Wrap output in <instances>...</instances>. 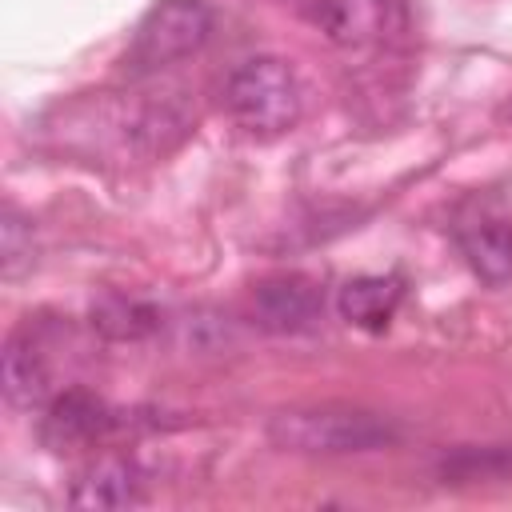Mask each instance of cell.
Segmentation results:
<instances>
[{
    "label": "cell",
    "instance_id": "6da1fadb",
    "mask_svg": "<svg viewBox=\"0 0 512 512\" xmlns=\"http://www.w3.org/2000/svg\"><path fill=\"white\" fill-rule=\"evenodd\" d=\"M268 436L284 452L304 456H348V452H376L400 440L396 420L352 408V404H312V408H288L268 420Z\"/></svg>",
    "mask_w": 512,
    "mask_h": 512
},
{
    "label": "cell",
    "instance_id": "7a4b0ae2",
    "mask_svg": "<svg viewBox=\"0 0 512 512\" xmlns=\"http://www.w3.org/2000/svg\"><path fill=\"white\" fill-rule=\"evenodd\" d=\"M224 104L232 120L252 136H280L300 124L304 112V88L288 60L280 56H252L244 60L228 84Z\"/></svg>",
    "mask_w": 512,
    "mask_h": 512
},
{
    "label": "cell",
    "instance_id": "3957f363",
    "mask_svg": "<svg viewBox=\"0 0 512 512\" xmlns=\"http://www.w3.org/2000/svg\"><path fill=\"white\" fill-rule=\"evenodd\" d=\"M208 32H212L208 0H156L132 32L124 64L132 76H156L160 68L196 56Z\"/></svg>",
    "mask_w": 512,
    "mask_h": 512
},
{
    "label": "cell",
    "instance_id": "277c9868",
    "mask_svg": "<svg viewBox=\"0 0 512 512\" xmlns=\"http://www.w3.org/2000/svg\"><path fill=\"white\" fill-rule=\"evenodd\" d=\"M456 244L484 284L500 288L512 280V208L500 196L476 192L460 204Z\"/></svg>",
    "mask_w": 512,
    "mask_h": 512
},
{
    "label": "cell",
    "instance_id": "5b68a950",
    "mask_svg": "<svg viewBox=\"0 0 512 512\" xmlns=\"http://www.w3.org/2000/svg\"><path fill=\"white\" fill-rule=\"evenodd\" d=\"M312 16L336 48H376L408 28L404 0H320Z\"/></svg>",
    "mask_w": 512,
    "mask_h": 512
},
{
    "label": "cell",
    "instance_id": "8992f818",
    "mask_svg": "<svg viewBox=\"0 0 512 512\" xmlns=\"http://www.w3.org/2000/svg\"><path fill=\"white\" fill-rule=\"evenodd\" d=\"M52 332L40 324H24L4 344V396L16 408H36L56 396V364H52Z\"/></svg>",
    "mask_w": 512,
    "mask_h": 512
},
{
    "label": "cell",
    "instance_id": "52a82bcc",
    "mask_svg": "<svg viewBox=\"0 0 512 512\" xmlns=\"http://www.w3.org/2000/svg\"><path fill=\"white\" fill-rule=\"evenodd\" d=\"M112 424H116V416L100 396H92L84 388H64L48 400L40 436L52 452H76V448L100 444Z\"/></svg>",
    "mask_w": 512,
    "mask_h": 512
},
{
    "label": "cell",
    "instance_id": "ba28073f",
    "mask_svg": "<svg viewBox=\"0 0 512 512\" xmlns=\"http://www.w3.org/2000/svg\"><path fill=\"white\" fill-rule=\"evenodd\" d=\"M252 312H256L260 328H268V332H308L324 312V296H320L316 280L288 272V276H272V280L256 284Z\"/></svg>",
    "mask_w": 512,
    "mask_h": 512
},
{
    "label": "cell",
    "instance_id": "9c48e42d",
    "mask_svg": "<svg viewBox=\"0 0 512 512\" xmlns=\"http://www.w3.org/2000/svg\"><path fill=\"white\" fill-rule=\"evenodd\" d=\"M68 504L76 508H136L144 504V472L128 456H96L72 484Z\"/></svg>",
    "mask_w": 512,
    "mask_h": 512
},
{
    "label": "cell",
    "instance_id": "30bf717a",
    "mask_svg": "<svg viewBox=\"0 0 512 512\" xmlns=\"http://www.w3.org/2000/svg\"><path fill=\"white\" fill-rule=\"evenodd\" d=\"M400 296H404V288L396 276H356L340 288L336 308L352 328L384 332L400 308Z\"/></svg>",
    "mask_w": 512,
    "mask_h": 512
},
{
    "label": "cell",
    "instance_id": "8fae6325",
    "mask_svg": "<svg viewBox=\"0 0 512 512\" xmlns=\"http://www.w3.org/2000/svg\"><path fill=\"white\" fill-rule=\"evenodd\" d=\"M512 472V452L508 448H480V452H460L452 460H444V476H460V480H488V476H508Z\"/></svg>",
    "mask_w": 512,
    "mask_h": 512
},
{
    "label": "cell",
    "instance_id": "7c38bea8",
    "mask_svg": "<svg viewBox=\"0 0 512 512\" xmlns=\"http://www.w3.org/2000/svg\"><path fill=\"white\" fill-rule=\"evenodd\" d=\"M0 244H4V276H16L24 264H32V224L16 216V208H4Z\"/></svg>",
    "mask_w": 512,
    "mask_h": 512
}]
</instances>
